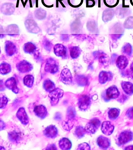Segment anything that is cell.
<instances>
[{"mask_svg": "<svg viewBox=\"0 0 133 150\" xmlns=\"http://www.w3.org/2000/svg\"><path fill=\"white\" fill-rule=\"evenodd\" d=\"M124 28L120 23H115L110 28V35L113 41H117L123 36Z\"/></svg>", "mask_w": 133, "mask_h": 150, "instance_id": "6da1fadb", "label": "cell"}, {"mask_svg": "<svg viewBox=\"0 0 133 150\" xmlns=\"http://www.w3.org/2000/svg\"><path fill=\"white\" fill-rule=\"evenodd\" d=\"M59 69V63L56 60L52 57H50L46 59L45 67V71L46 72L55 74L58 72Z\"/></svg>", "mask_w": 133, "mask_h": 150, "instance_id": "7a4b0ae2", "label": "cell"}, {"mask_svg": "<svg viewBox=\"0 0 133 150\" xmlns=\"http://www.w3.org/2000/svg\"><path fill=\"white\" fill-rule=\"evenodd\" d=\"M24 24L27 30L31 33L37 34L41 31V29L33 19H26L24 22Z\"/></svg>", "mask_w": 133, "mask_h": 150, "instance_id": "3957f363", "label": "cell"}, {"mask_svg": "<svg viewBox=\"0 0 133 150\" xmlns=\"http://www.w3.org/2000/svg\"><path fill=\"white\" fill-rule=\"evenodd\" d=\"M63 90L59 88H55L53 91H51L49 96L50 98L51 105L52 106L57 105L59 100L63 97Z\"/></svg>", "mask_w": 133, "mask_h": 150, "instance_id": "277c9868", "label": "cell"}, {"mask_svg": "<svg viewBox=\"0 0 133 150\" xmlns=\"http://www.w3.org/2000/svg\"><path fill=\"white\" fill-rule=\"evenodd\" d=\"M53 52L56 56L63 59H66L68 57L67 47L61 43H58L54 46Z\"/></svg>", "mask_w": 133, "mask_h": 150, "instance_id": "5b68a950", "label": "cell"}, {"mask_svg": "<svg viewBox=\"0 0 133 150\" xmlns=\"http://www.w3.org/2000/svg\"><path fill=\"white\" fill-rule=\"evenodd\" d=\"M100 121L98 118H93L87 123L85 127L86 132L90 134L95 133L100 126Z\"/></svg>", "mask_w": 133, "mask_h": 150, "instance_id": "8992f818", "label": "cell"}, {"mask_svg": "<svg viewBox=\"0 0 133 150\" xmlns=\"http://www.w3.org/2000/svg\"><path fill=\"white\" fill-rule=\"evenodd\" d=\"M93 56L96 59H99V63L103 66L108 65L109 58L107 54L101 50H96L93 52Z\"/></svg>", "mask_w": 133, "mask_h": 150, "instance_id": "52a82bcc", "label": "cell"}, {"mask_svg": "<svg viewBox=\"0 0 133 150\" xmlns=\"http://www.w3.org/2000/svg\"><path fill=\"white\" fill-rule=\"evenodd\" d=\"M16 67L20 72L24 74L31 71L33 69V66L27 61L23 60L17 63Z\"/></svg>", "mask_w": 133, "mask_h": 150, "instance_id": "ba28073f", "label": "cell"}, {"mask_svg": "<svg viewBox=\"0 0 133 150\" xmlns=\"http://www.w3.org/2000/svg\"><path fill=\"white\" fill-rule=\"evenodd\" d=\"M133 138L132 132L129 130H126L121 132L119 135L118 142L121 145H124L131 141Z\"/></svg>", "mask_w": 133, "mask_h": 150, "instance_id": "9c48e42d", "label": "cell"}, {"mask_svg": "<svg viewBox=\"0 0 133 150\" xmlns=\"http://www.w3.org/2000/svg\"><path fill=\"white\" fill-rule=\"evenodd\" d=\"M60 80L65 84H70L73 82V77L69 69H63L61 73Z\"/></svg>", "mask_w": 133, "mask_h": 150, "instance_id": "30bf717a", "label": "cell"}, {"mask_svg": "<svg viewBox=\"0 0 133 150\" xmlns=\"http://www.w3.org/2000/svg\"><path fill=\"white\" fill-rule=\"evenodd\" d=\"M5 51L7 56H12L17 53V49L16 45L10 40L5 42Z\"/></svg>", "mask_w": 133, "mask_h": 150, "instance_id": "8fae6325", "label": "cell"}, {"mask_svg": "<svg viewBox=\"0 0 133 150\" xmlns=\"http://www.w3.org/2000/svg\"><path fill=\"white\" fill-rule=\"evenodd\" d=\"M15 8L14 5L11 3H5L2 5L1 11L3 14L5 15H11L14 13Z\"/></svg>", "mask_w": 133, "mask_h": 150, "instance_id": "7c38bea8", "label": "cell"}, {"mask_svg": "<svg viewBox=\"0 0 133 150\" xmlns=\"http://www.w3.org/2000/svg\"><path fill=\"white\" fill-rule=\"evenodd\" d=\"M91 103V98L86 95H83L79 98L78 105L82 110H86L89 107Z\"/></svg>", "mask_w": 133, "mask_h": 150, "instance_id": "4fadbf2b", "label": "cell"}, {"mask_svg": "<svg viewBox=\"0 0 133 150\" xmlns=\"http://www.w3.org/2000/svg\"><path fill=\"white\" fill-rule=\"evenodd\" d=\"M129 63L128 57L124 55L118 56L116 62V66L120 70H124L127 67Z\"/></svg>", "mask_w": 133, "mask_h": 150, "instance_id": "5bb4252c", "label": "cell"}, {"mask_svg": "<svg viewBox=\"0 0 133 150\" xmlns=\"http://www.w3.org/2000/svg\"><path fill=\"white\" fill-rule=\"evenodd\" d=\"M114 128V125L110 122L105 121L102 123L101 130L104 134L109 136L113 133Z\"/></svg>", "mask_w": 133, "mask_h": 150, "instance_id": "9a60e30c", "label": "cell"}, {"mask_svg": "<svg viewBox=\"0 0 133 150\" xmlns=\"http://www.w3.org/2000/svg\"><path fill=\"white\" fill-rule=\"evenodd\" d=\"M44 135L49 138H55L58 134V130L56 127L53 125L48 126L44 130Z\"/></svg>", "mask_w": 133, "mask_h": 150, "instance_id": "2e32d148", "label": "cell"}, {"mask_svg": "<svg viewBox=\"0 0 133 150\" xmlns=\"http://www.w3.org/2000/svg\"><path fill=\"white\" fill-rule=\"evenodd\" d=\"M5 85L8 89L13 91L15 93H18L19 89L17 85L15 79L13 77H10L7 80Z\"/></svg>", "mask_w": 133, "mask_h": 150, "instance_id": "e0dca14e", "label": "cell"}, {"mask_svg": "<svg viewBox=\"0 0 133 150\" xmlns=\"http://www.w3.org/2000/svg\"><path fill=\"white\" fill-rule=\"evenodd\" d=\"M113 78V75L110 71H102L99 76V81L100 84H105L108 81H110Z\"/></svg>", "mask_w": 133, "mask_h": 150, "instance_id": "ac0fdd59", "label": "cell"}, {"mask_svg": "<svg viewBox=\"0 0 133 150\" xmlns=\"http://www.w3.org/2000/svg\"><path fill=\"white\" fill-rule=\"evenodd\" d=\"M17 117L24 125H27L29 123L28 117L24 108H20L19 109L17 112Z\"/></svg>", "mask_w": 133, "mask_h": 150, "instance_id": "d6986e66", "label": "cell"}, {"mask_svg": "<svg viewBox=\"0 0 133 150\" xmlns=\"http://www.w3.org/2000/svg\"><path fill=\"white\" fill-rule=\"evenodd\" d=\"M6 34L8 36H16L19 34V27L17 24H12L9 25L6 29Z\"/></svg>", "mask_w": 133, "mask_h": 150, "instance_id": "ffe728a7", "label": "cell"}, {"mask_svg": "<svg viewBox=\"0 0 133 150\" xmlns=\"http://www.w3.org/2000/svg\"><path fill=\"white\" fill-rule=\"evenodd\" d=\"M106 96L110 99H115L119 97L120 92L115 86L110 87L106 90Z\"/></svg>", "mask_w": 133, "mask_h": 150, "instance_id": "44dd1931", "label": "cell"}, {"mask_svg": "<svg viewBox=\"0 0 133 150\" xmlns=\"http://www.w3.org/2000/svg\"><path fill=\"white\" fill-rule=\"evenodd\" d=\"M34 112L36 115L39 118L44 119L47 114L46 108L43 105H39L34 108Z\"/></svg>", "mask_w": 133, "mask_h": 150, "instance_id": "7402d4cb", "label": "cell"}, {"mask_svg": "<svg viewBox=\"0 0 133 150\" xmlns=\"http://www.w3.org/2000/svg\"><path fill=\"white\" fill-rule=\"evenodd\" d=\"M115 12L114 9L109 8L106 9L103 13L102 19L103 21L105 22H109L113 19L115 15Z\"/></svg>", "mask_w": 133, "mask_h": 150, "instance_id": "603a6c76", "label": "cell"}, {"mask_svg": "<svg viewBox=\"0 0 133 150\" xmlns=\"http://www.w3.org/2000/svg\"><path fill=\"white\" fill-rule=\"evenodd\" d=\"M37 47L36 45L32 42H28L24 44L23 46V50L25 53L34 54L37 51Z\"/></svg>", "mask_w": 133, "mask_h": 150, "instance_id": "cb8c5ba5", "label": "cell"}, {"mask_svg": "<svg viewBox=\"0 0 133 150\" xmlns=\"http://www.w3.org/2000/svg\"><path fill=\"white\" fill-rule=\"evenodd\" d=\"M97 142L99 147L102 149H107L110 145V140L107 137L100 136L98 138Z\"/></svg>", "mask_w": 133, "mask_h": 150, "instance_id": "d4e9b609", "label": "cell"}, {"mask_svg": "<svg viewBox=\"0 0 133 150\" xmlns=\"http://www.w3.org/2000/svg\"><path fill=\"white\" fill-rule=\"evenodd\" d=\"M70 56L73 59L78 58L81 54L82 50L79 47L70 46L69 47Z\"/></svg>", "mask_w": 133, "mask_h": 150, "instance_id": "484cf974", "label": "cell"}, {"mask_svg": "<svg viewBox=\"0 0 133 150\" xmlns=\"http://www.w3.org/2000/svg\"><path fill=\"white\" fill-rule=\"evenodd\" d=\"M121 87L124 91L127 94H133V84L128 81H122L121 84Z\"/></svg>", "mask_w": 133, "mask_h": 150, "instance_id": "4316f807", "label": "cell"}, {"mask_svg": "<svg viewBox=\"0 0 133 150\" xmlns=\"http://www.w3.org/2000/svg\"><path fill=\"white\" fill-rule=\"evenodd\" d=\"M59 146L62 150H69L72 146V143L70 141L66 138H62L59 140Z\"/></svg>", "mask_w": 133, "mask_h": 150, "instance_id": "83f0119b", "label": "cell"}, {"mask_svg": "<svg viewBox=\"0 0 133 150\" xmlns=\"http://www.w3.org/2000/svg\"><path fill=\"white\" fill-rule=\"evenodd\" d=\"M8 138L13 143H18L21 139V135L16 131H11L8 133Z\"/></svg>", "mask_w": 133, "mask_h": 150, "instance_id": "f1b7e54d", "label": "cell"}, {"mask_svg": "<svg viewBox=\"0 0 133 150\" xmlns=\"http://www.w3.org/2000/svg\"><path fill=\"white\" fill-rule=\"evenodd\" d=\"M46 15L47 13L46 11L41 8L36 9L34 12L35 18L39 21L45 19Z\"/></svg>", "mask_w": 133, "mask_h": 150, "instance_id": "f546056e", "label": "cell"}, {"mask_svg": "<svg viewBox=\"0 0 133 150\" xmlns=\"http://www.w3.org/2000/svg\"><path fill=\"white\" fill-rule=\"evenodd\" d=\"M133 49L132 46L129 43H127L124 45L121 49V52L122 54L131 56L133 54Z\"/></svg>", "mask_w": 133, "mask_h": 150, "instance_id": "4dcf8cb0", "label": "cell"}, {"mask_svg": "<svg viewBox=\"0 0 133 150\" xmlns=\"http://www.w3.org/2000/svg\"><path fill=\"white\" fill-rule=\"evenodd\" d=\"M11 68L10 64L6 62H3L0 65V72L1 74H7L11 72Z\"/></svg>", "mask_w": 133, "mask_h": 150, "instance_id": "1f68e13d", "label": "cell"}, {"mask_svg": "<svg viewBox=\"0 0 133 150\" xmlns=\"http://www.w3.org/2000/svg\"><path fill=\"white\" fill-rule=\"evenodd\" d=\"M44 88L48 92H51L55 89V85L52 81L49 79L46 80L44 83Z\"/></svg>", "mask_w": 133, "mask_h": 150, "instance_id": "d6a6232c", "label": "cell"}, {"mask_svg": "<svg viewBox=\"0 0 133 150\" xmlns=\"http://www.w3.org/2000/svg\"><path fill=\"white\" fill-rule=\"evenodd\" d=\"M75 81L79 85L84 86L88 83V79L84 75H77L76 76Z\"/></svg>", "mask_w": 133, "mask_h": 150, "instance_id": "836d02e7", "label": "cell"}, {"mask_svg": "<svg viewBox=\"0 0 133 150\" xmlns=\"http://www.w3.org/2000/svg\"><path fill=\"white\" fill-rule=\"evenodd\" d=\"M42 45L44 49L48 52H50L51 51L53 47V44L51 41L45 37L43 38Z\"/></svg>", "mask_w": 133, "mask_h": 150, "instance_id": "e575fe53", "label": "cell"}, {"mask_svg": "<svg viewBox=\"0 0 133 150\" xmlns=\"http://www.w3.org/2000/svg\"><path fill=\"white\" fill-rule=\"evenodd\" d=\"M34 80V78L32 75H26L24 78V84L28 87L31 88L33 85Z\"/></svg>", "mask_w": 133, "mask_h": 150, "instance_id": "d590c367", "label": "cell"}, {"mask_svg": "<svg viewBox=\"0 0 133 150\" xmlns=\"http://www.w3.org/2000/svg\"><path fill=\"white\" fill-rule=\"evenodd\" d=\"M120 111L119 109L115 108L111 109L108 111V117L110 119H115L118 117L120 114Z\"/></svg>", "mask_w": 133, "mask_h": 150, "instance_id": "8d00e7d4", "label": "cell"}, {"mask_svg": "<svg viewBox=\"0 0 133 150\" xmlns=\"http://www.w3.org/2000/svg\"><path fill=\"white\" fill-rule=\"evenodd\" d=\"M74 125L73 120L68 119L67 120L64 121L62 123V126L64 129L67 131H70L72 129Z\"/></svg>", "mask_w": 133, "mask_h": 150, "instance_id": "74e56055", "label": "cell"}, {"mask_svg": "<svg viewBox=\"0 0 133 150\" xmlns=\"http://www.w3.org/2000/svg\"><path fill=\"white\" fill-rule=\"evenodd\" d=\"M123 26L126 29H133V16H129L126 19L124 23Z\"/></svg>", "mask_w": 133, "mask_h": 150, "instance_id": "f35d334b", "label": "cell"}, {"mask_svg": "<svg viewBox=\"0 0 133 150\" xmlns=\"http://www.w3.org/2000/svg\"><path fill=\"white\" fill-rule=\"evenodd\" d=\"M103 1L106 6L113 8L118 6L120 2V0H103Z\"/></svg>", "mask_w": 133, "mask_h": 150, "instance_id": "ab89813d", "label": "cell"}, {"mask_svg": "<svg viewBox=\"0 0 133 150\" xmlns=\"http://www.w3.org/2000/svg\"><path fill=\"white\" fill-rule=\"evenodd\" d=\"M86 131L85 128L79 126L77 127L75 130V134L78 138H80L83 137Z\"/></svg>", "mask_w": 133, "mask_h": 150, "instance_id": "60d3db41", "label": "cell"}, {"mask_svg": "<svg viewBox=\"0 0 133 150\" xmlns=\"http://www.w3.org/2000/svg\"><path fill=\"white\" fill-rule=\"evenodd\" d=\"M75 110L74 108L72 107H70L68 108L66 114L67 119L73 120L75 117Z\"/></svg>", "mask_w": 133, "mask_h": 150, "instance_id": "b9f144b4", "label": "cell"}, {"mask_svg": "<svg viewBox=\"0 0 133 150\" xmlns=\"http://www.w3.org/2000/svg\"><path fill=\"white\" fill-rule=\"evenodd\" d=\"M84 0H72V1H69V4L71 6L74 7V8H77L80 7L82 5L83 2Z\"/></svg>", "mask_w": 133, "mask_h": 150, "instance_id": "7bdbcfd3", "label": "cell"}, {"mask_svg": "<svg viewBox=\"0 0 133 150\" xmlns=\"http://www.w3.org/2000/svg\"><path fill=\"white\" fill-rule=\"evenodd\" d=\"M8 102L7 98L5 96H3L1 97V105H0V108L1 109L4 108H5Z\"/></svg>", "mask_w": 133, "mask_h": 150, "instance_id": "ee69618b", "label": "cell"}, {"mask_svg": "<svg viewBox=\"0 0 133 150\" xmlns=\"http://www.w3.org/2000/svg\"><path fill=\"white\" fill-rule=\"evenodd\" d=\"M77 149L89 150L90 149V147L88 144L86 143H83L79 145Z\"/></svg>", "mask_w": 133, "mask_h": 150, "instance_id": "f6af8a7d", "label": "cell"}, {"mask_svg": "<svg viewBox=\"0 0 133 150\" xmlns=\"http://www.w3.org/2000/svg\"><path fill=\"white\" fill-rule=\"evenodd\" d=\"M122 75L127 77L133 78V72L130 69H129H129H127V70L123 71Z\"/></svg>", "mask_w": 133, "mask_h": 150, "instance_id": "bcb514c9", "label": "cell"}, {"mask_svg": "<svg viewBox=\"0 0 133 150\" xmlns=\"http://www.w3.org/2000/svg\"><path fill=\"white\" fill-rule=\"evenodd\" d=\"M86 7L87 8H92L95 5V0H86Z\"/></svg>", "mask_w": 133, "mask_h": 150, "instance_id": "7dc6e473", "label": "cell"}, {"mask_svg": "<svg viewBox=\"0 0 133 150\" xmlns=\"http://www.w3.org/2000/svg\"><path fill=\"white\" fill-rule=\"evenodd\" d=\"M127 115L130 119H133V107L128 109L127 112Z\"/></svg>", "mask_w": 133, "mask_h": 150, "instance_id": "c3c4849f", "label": "cell"}, {"mask_svg": "<svg viewBox=\"0 0 133 150\" xmlns=\"http://www.w3.org/2000/svg\"><path fill=\"white\" fill-rule=\"evenodd\" d=\"M61 39L64 42H68L69 40V36L66 34H62L61 35Z\"/></svg>", "mask_w": 133, "mask_h": 150, "instance_id": "681fc988", "label": "cell"}, {"mask_svg": "<svg viewBox=\"0 0 133 150\" xmlns=\"http://www.w3.org/2000/svg\"><path fill=\"white\" fill-rule=\"evenodd\" d=\"M34 58L38 61L41 60L42 59V57L40 53L39 52L37 51V50L34 54Z\"/></svg>", "mask_w": 133, "mask_h": 150, "instance_id": "f907efd6", "label": "cell"}, {"mask_svg": "<svg viewBox=\"0 0 133 150\" xmlns=\"http://www.w3.org/2000/svg\"><path fill=\"white\" fill-rule=\"evenodd\" d=\"M46 149L47 150H56L57 148L56 145L54 144H49L47 146L46 148Z\"/></svg>", "mask_w": 133, "mask_h": 150, "instance_id": "816d5d0a", "label": "cell"}, {"mask_svg": "<svg viewBox=\"0 0 133 150\" xmlns=\"http://www.w3.org/2000/svg\"><path fill=\"white\" fill-rule=\"evenodd\" d=\"M5 89V87L4 86V83L2 80H1V90L3 91Z\"/></svg>", "mask_w": 133, "mask_h": 150, "instance_id": "f5cc1de1", "label": "cell"}, {"mask_svg": "<svg viewBox=\"0 0 133 150\" xmlns=\"http://www.w3.org/2000/svg\"><path fill=\"white\" fill-rule=\"evenodd\" d=\"M125 149L133 150V145H130V146H127L125 148Z\"/></svg>", "mask_w": 133, "mask_h": 150, "instance_id": "db71d44e", "label": "cell"}, {"mask_svg": "<svg viewBox=\"0 0 133 150\" xmlns=\"http://www.w3.org/2000/svg\"><path fill=\"white\" fill-rule=\"evenodd\" d=\"M0 126H1V130H2V129H4V122H3L1 120V125H0Z\"/></svg>", "mask_w": 133, "mask_h": 150, "instance_id": "11a10c76", "label": "cell"}, {"mask_svg": "<svg viewBox=\"0 0 133 150\" xmlns=\"http://www.w3.org/2000/svg\"><path fill=\"white\" fill-rule=\"evenodd\" d=\"M130 69L133 72V62H132L131 64H130Z\"/></svg>", "mask_w": 133, "mask_h": 150, "instance_id": "9f6ffc18", "label": "cell"}, {"mask_svg": "<svg viewBox=\"0 0 133 150\" xmlns=\"http://www.w3.org/2000/svg\"><path fill=\"white\" fill-rule=\"evenodd\" d=\"M129 1H130L131 4L133 6V0H129Z\"/></svg>", "mask_w": 133, "mask_h": 150, "instance_id": "6f0895ef", "label": "cell"}]
</instances>
